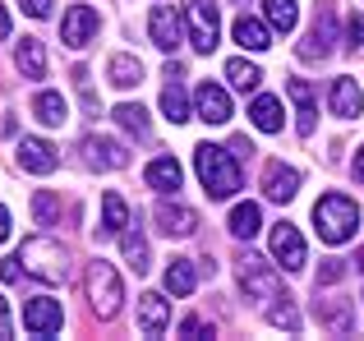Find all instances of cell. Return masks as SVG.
Masks as SVG:
<instances>
[{"label": "cell", "instance_id": "obj_1", "mask_svg": "<svg viewBox=\"0 0 364 341\" xmlns=\"http://www.w3.org/2000/svg\"><path fill=\"white\" fill-rule=\"evenodd\" d=\"M194 170H198V180H203L208 198H235V189H240V166H235L231 148L198 144L194 148Z\"/></svg>", "mask_w": 364, "mask_h": 341}, {"label": "cell", "instance_id": "obj_2", "mask_svg": "<svg viewBox=\"0 0 364 341\" xmlns=\"http://www.w3.org/2000/svg\"><path fill=\"white\" fill-rule=\"evenodd\" d=\"M314 231H318L323 244H346L360 231V207L346 194H323L314 203Z\"/></svg>", "mask_w": 364, "mask_h": 341}, {"label": "cell", "instance_id": "obj_3", "mask_svg": "<svg viewBox=\"0 0 364 341\" xmlns=\"http://www.w3.org/2000/svg\"><path fill=\"white\" fill-rule=\"evenodd\" d=\"M18 259H23L28 277L46 281V286H55V281L70 277V254H65V244L51 240V235H37V240H28L23 249H18Z\"/></svg>", "mask_w": 364, "mask_h": 341}, {"label": "cell", "instance_id": "obj_4", "mask_svg": "<svg viewBox=\"0 0 364 341\" xmlns=\"http://www.w3.org/2000/svg\"><path fill=\"white\" fill-rule=\"evenodd\" d=\"M235 277H240L245 296L258 300V305H267V300H282V277H277V272L267 268L258 254H245V259L235 263Z\"/></svg>", "mask_w": 364, "mask_h": 341}, {"label": "cell", "instance_id": "obj_5", "mask_svg": "<svg viewBox=\"0 0 364 341\" xmlns=\"http://www.w3.org/2000/svg\"><path fill=\"white\" fill-rule=\"evenodd\" d=\"M185 28H189V42L194 51H213L217 37H222V18H217V5L213 0H185Z\"/></svg>", "mask_w": 364, "mask_h": 341}, {"label": "cell", "instance_id": "obj_6", "mask_svg": "<svg viewBox=\"0 0 364 341\" xmlns=\"http://www.w3.org/2000/svg\"><path fill=\"white\" fill-rule=\"evenodd\" d=\"M88 300H92V309H97L102 318H116L124 291H120V277H116L111 263H102V259L88 263Z\"/></svg>", "mask_w": 364, "mask_h": 341}, {"label": "cell", "instance_id": "obj_7", "mask_svg": "<svg viewBox=\"0 0 364 341\" xmlns=\"http://www.w3.org/2000/svg\"><path fill=\"white\" fill-rule=\"evenodd\" d=\"M97 28H102V14L92 5H70L65 9V23H60V42L70 51H83V46H92Z\"/></svg>", "mask_w": 364, "mask_h": 341}, {"label": "cell", "instance_id": "obj_8", "mask_svg": "<svg viewBox=\"0 0 364 341\" xmlns=\"http://www.w3.org/2000/svg\"><path fill=\"white\" fill-rule=\"evenodd\" d=\"M185 33H189V28H185V14H176L171 5H152V14H148V37H152V46H157V51H176Z\"/></svg>", "mask_w": 364, "mask_h": 341}, {"label": "cell", "instance_id": "obj_9", "mask_svg": "<svg viewBox=\"0 0 364 341\" xmlns=\"http://www.w3.org/2000/svg\"><path fill=\"white\" fill-rule=\"evenodd\" d=\"M60 323H65V309H60V300H51V296H33L23 305V328L33 337H55L60 332Z\"/></svg>", "mask_w": 364, "mask_h": 341}, {"label": "cell", "instance_id": "obj_10", "mask_svg": "<svg viewBox=\"0 0 364 341\" xmlns=\"http://www.w3.org/2000/svg\"><path fill=\"white\" fill-rule=\"evenodd\" d=\"M332 42H337V14H332V9H323L318 23L309 28V37L300 42V60H309V65H314V60H328V55L337 51Z\"/></svg>", "mask_w": 364, "mask_h": 341}, {"label": "cell", "instance_id": "obj_11", "mask_svg": "<svg viewBox=\"0 0 364 341\" xmlns=\"http://www.w3.org/2000/svg\"><path fill=\"white\" fill-rule=\"evenodd\" d=\"M152 222H157L161 235H180V240L198 231V212L185 207V203H171V198H161V203L152 207Z\"/></svg>", "mask_w": 364, "mask_h": 341}, {"label": "cell", "instance_id": "obj_12", "mask_svg": "<svg viewBox=\"0 0 364 341\" xmlns=\"http://www.w3.org/2000/svg\"><path fill=\"white\" fill-rule=\"evenodd\" d=\"M83 162H88L92 170H120V166H129V153H124L120 139L88 134V139H83Z\"/></svg>", "mask_w": 364, "mask_h": 341}, {"label": "cell", "instance_id": "obj_13", "mask_svg": "<svg viewBox=\"0 0 364 341\" xmlns=\"http://www.w3.org/2000/svg\"><path fill=\"white\" fill-rule=\"evenodd\" d=\"M194 116L203 120V125H226V120H231V97H226V88H217L213 79L198 83V92H194Z\"/></svg>", "mask_w": 364, "mask_h": 341}, {"label": "cell", "instance_id": "obj_14", "mask_svg": "<svg viewBox=\"0 0 364 341\" xmlns=\"http://www.w3.org/2000/svg\"><path fill=\"white\" fill-rule=\"evenodd\" d=\"M272 259L282 263L286 272H300L304 268V240H300V231H295L291 222H277L272 226Z\"/></svg>", "mask_w": 364, "mask_h": 341}, {"label": "cell", "instance_id": "obj_15", "mask_svg": "<svg viewBox=\"0 0 364 341\" xmlns=\"http://www.w3.org/2000/svg\"><path fill=\"white\" fill-rule=\"evenodd\" d=\"M295 189H300V170L286 166V162H267V170H263V194L272 198V203H291Z\"/></svg>", "mask_w": 364, "mask_h": 341}, {"label": "cell", "instance_id": "obj_16", "mask_svg": "<svg viewBox=\"0 0 364 341\" xmlns=\"http://www.w3.org/2000/svg\"><path fill=\"white\" fill-rule=\"evenodd\" d=\"M328 102H332V116H341V120H360L364 116V92H360L355 79H332Z\"/></svg>", "mask_w": 364, "mask_h": 341}, {"label": "cell", "instance_id": "obj_17", "mask_svg": "<svg viewBox=\"0 0 364 341\" xmlns=\"http://www.w3.org/2000/svg\"><path fill=\"white\" fill-rule=\"evenodd\" d=\"M18 166L33 170V175H51L60 166V157H55V148L46 139H18Z\"/></svg>", "mask_w": 364, "mask_h": 341}, {"label": "cell", "instance_id": "obj_18", "mask_svg": "<svg viewBox=\"0 0 364 341\" xmlns=\"http://www.w3.org/2000/svg\"><path fill=\"white\" fill-rule=\"evenodd\" d=\"M286 92H291V102H295V129H300L304 139L318 129V107H314V88L304 79H291L286 83Z\"/></svg>", "mask_w": 364, "mask_h": 341}, {"label": "cell", "instance_id": "obj_19", "mask_svg": "<svg viewBox=\"0 0 364 341\" xmlns=\"http://www.w3.org/2000/svg\"><path fill=\"white\" fill-rule=\"evenodd\" d=\"M171 323V305L166 296H139V332L143 337H161Z\"/></svg>", "mask_w": 364, "mask_h": 341}, {"label": "cell", "instance_id": "obj_20", "mask_svg": "<svg viewBox=\"0 0 364 341\" xmlns=\"http://www.w3.org/2000/svg\"><path fill=\"white\" fill-rule=\"evenodd\" d=\"M143 180H148L157 194H176L180 180H185V170H180L176 157H157V162H148V170H143Z\"/></svg>", "mask_w": 364, "mask_h": 341}, {"label": "cell", "instance_id": "obj_21", "mask_svg": "<svg viewBox=\"0 0 364 341\" xmlns=\"http://www.w3.org/2000/svg\"><path fill=\"white\" fill-rule=\"evenodd\" d=\"M235 42L245 46V51H267L272 46V23H258V18H249V14H240L235 18Z\"/></svg>", "mask_w": 364, "mask_h": 341}, {"label": "cell", "instance_id": "obj_22", "mask_svg": "<svg viewBox=\"0 0 364 341\" xmlns=\"http://www.w3.org/2000/svg\"><path fill=\"white\" fill-rule=\"evenodd\" d=\"M249 120H254V125L263 129V134H277V129L286 125L282 102H277V97H267V92H263V97H254V102H249Z\"/></svg>", "mask_w": 364, "mask_h": 341}, {"label": "cell", "instance_id": "obj_23", "mask_svg": "<svg viewBox=\"0 0 364 341\" xmlns=\"http://www.w3.org/2000/svg\"><path fill=\"white\" fill-rule=\"evenodd\" d=\"M14 65L23 70V79H46V51H42V42H37V37H23L18 51H14Z\"/></svg>", "mask_w": 364, "mask_h": 341}, {"label": "cell", "instance_id": "obj_24", "mask_svg": "<svg viewBox=\"0 0 364 341\" xmlns=\"http://www.w3.org/2000/svg\"><path fill=\"white\" fill-rule=\"evenodd\" d=\"M263 231V207L258 203H235L231 207V235L235 240H254Z\"/></svg>", "mask_w": 364, "mask_h": 341}, {"label": "cell", "instance_id": "obj_25", "mask_svg": "<svg viewBox=\"0 0 364 341\" xmlns=\"http://www.w3.org/2000/svg\"><path fill=\"white\" fill-rule=\"evenodd\" d=\"M161 111H166L171 125H185L189 120V97H185V88H180V74H171V83L161 88Z\"/></svg>", "mask_w": 364, "mask_h": 341}, {"label": "cell", "instance_id": "obj_26", "mask_svg": "<svg viewBox=\"0 0 364 341\" xmlns=\"http://www.w3.org/2000/svg\"><path fill=\"white\" fill-rule=\"evenodd\" d=\"M107 79L116 83V88H139L143 83V60H134V55H111Z\"/></svg>", "mask_w": 364, "mask_h": 341}, {"label": "cell", "instance_id": "obj_27", "mask_svg": "<svg viewBox=\"0 0 364 341\" xmlns=\"http://www.w3.org/2000/svg\"><path fill=\"white\" fill-rule=\"evenodd\" d=\"M33 116L42 120V125H65V116H70V111H65V97H60V92L42 88L33 97Z\"/></svg>", "mask_w": 364, "mask_h": 341}, {"label": "cell", "instance_id": "obj_28", "mask_svg": "<svg viewBox=\"0 0 364 341\" xmlns=\"http://www.w3.org/2000/svg\"><path fill=\"white\" fill-rule=\"evenodd\" d=\"M120 249H124V263H129L139 277L152 268V263H148V240H143V231H129V226H124V231H120Z\"/></svg>", "mask_w": 364, "mask_h": 341}, {"label": "cell", "instance_id": "obj_29", "mask_svg": "<svg viewBox=\"0 0 364 341\" xmlns=\"http://www.w3.org/2000/svg\"><path fill=\"white\" fill-rule=\"evenodd\" d=\"M111 116H116V125L124 129V134H134V139H148L152 120H148V111H143V107H134V102H120V107L111 111Z\"/></svg>", "mask_w": 364, "mask_h": 341}, {"label": "cell", "instance_id": "obj_30", "mask_svg": "<svg viewBox=\"0 0 364 341\" xmlns=\"http://www.w3.org/2000/svg\"><path fill=\"white\" fill-rule=\"evenodd\" d=\"M124 226H129V207H124V198L111 189V194L102 198V235H120Z\"/></svg>", "mask_w": 364, "mask_h": 341}, {"label": "cell", "instance_id": "obj_31", "mask_svg": "<svg viewBox=\"0 0 364 341\" xmlns=\"http://www.w3.org/2000/svg\"><path fill=\"white\" fill-rule=\"evenodd\" d=\"M263 14H267V23H272V33H291V28L300 23V5H295V0H263Z\"/></svg>", "mask_w": 364, "mask_h": 341}, {"label": "cell", "instance_id": "obj_32", "mask_svg": "<svg viewBox=\"0 0 364 341\" xmlns=\"http://www.w3.org/2000/svg\"><path fill=\"white\" fill-rule=\"evenodd\" d=\"M194 286H198L194 263H189V259H176L166 268V291H171V296H194Z\"/></svg>", "mask_w": 364, "mask_h": 341}, {"label": "cell", "instance_id": "obj_33", "mask_svg": "<svg viewBox=\"0 0 364 341\" xmlns=\"http://www.w3.org/2000/svg\"><path fill=\"white\" fill-rule=\"evenodd\" d=\"M226 79H231V88L254 92L258 83H263V70H258V65H249V60H226Z\"/></svg>", "mask_w": 364, "mask_h": 341}, {"label": "cell", "instance_id": "obj_34", "mask_svg": "<svg viewBox=\"0 0 364 341\" xmlns=\"http://www.w3.org/2000/svg\"><path fill=\"white\" fill-rule=\"evenodd\" d=\"M55 217H60V198H55L51 189H37L33 194V222L37 226H55Z\"/></svg>", "mask_w": 364, "mask_h": 341}, {"label": "cell", "instance_id": "obj_35", "mask_svg": "<svg viewBox=\"0 0 364 341\" xmlns=\"http://www.w3.org/2000/svg\"><path fill=\"white\" fill-rule=\"evenodd\" d=\"M267 323L282 328V332H300V314H295L291 300H286V305H272V309H267Z\"/></svg>", "mask_w": 364, "mask_h": 341}, {"label": "cell", "instance_id": "obj_36", "mask_svg": "<svg viewBox=\"0 0 364 341\" xmlns=\"http://www.w3.org/2000/svg\"><path fill=\"white\" fill-rule=\"evenodd\" d=\"M318 318H323V323H328V328H337V332H346V309H341V305H323V300H318Z\"/></svg>", "mask_w": 364, "mask_h": 341}, {"label": "cell", "instance_id": "obj_37", "mask_svg": "<svg viewBox=\"0 0 364 341\" xmlns=\"http://www.w3.org/2000/svg\"><path fill=\"white\" fill-rule=\"evenodd\" d=\"M180 337H189V341H208V337H217V332H213V323H203V318H185V323H180Z\"/></svg>", "mask_w": 364, "mask_h": 341}, {"label": "cell", "instance_id": "obj_38", "mask_svg": "<svg viewBox=\"0 0 364 341\" xmlns=\"http://www.w3.org/2000/svg\"><path fill=\"white\" fill-rule=\"evenodd\" d=\"M346 277V259H328L318 268V286H332V281H341Z\"/></svg>", "mask_w": 364, "mask_h": 341}, {"label": "cell", "instance_id": "obj_39", "mask_svg": "<svg viewBox=\"0 0 364 341\" xmlns=\"http://www.w3.org/2000/svg\"><path fill=\"white\" fill-rule=\"evenodd\" d=\"M346 46H350V51H360V46H364V14H350V23H346Z\"/></svg>", "mask_w": 364, "mask_h": 341}, {"label": "cell", "instance_id": "obj_40", "mask_svg": "<svg viewBox=\"0 0 364 341\" xmlns=\"http://www.w3.org/2000/svg\"><path fill=\"white\" fill-rule=\"evenodd\" d=\"M18 277H23V259L14 254V259H5V263H0V281H18Z\"/></svg>", "mask_w": 364, "mask_h": 341}, {"label": "cell", "instance_id": "obj_41", "mask_svg": "<svg viewBox=\"0 0 364 341\" xmlns=\"http://www.w3.org/2000/svg\"><path fill=\"white\" fill-rule=\"evenodd\" d=\"M18 5H23V14H33V18L51 14V0H18Z\"/></svg>", "mask_w": 364, "mask_h": 341}, {"label": "cell", "instance_id": "obj_42", "mask_svg": "<svg viewBox=\"0 0 364 341\" xmlns=\"http://www.w3.org/2000/svg\"><path fill=\"white\" fill-rule=\"evenodd\" d=\"M9 337V305H5V296H0V341Z\"/></svg>", "mask_w": 364, "mask_h": 341}, {"label": "cell", "instance_id": "obj_43", "mask_svg": "<svg viewBox=\"0 0 364 341\" xmlns=\"http://www.w3.org/2000/svg\"><path fill=\"white\" fill-rule=\"evenodd\" d=\"M5 240H9V207L0 203V244H5Z\"/></svg>", "mask_w": 364, "mask_h": 341}, {"label": "cell", "instance_id": "obj_44", "mask_svg": "<svg viewBox=\"0 0 364 341\" xmlns=\"http://www.w3.org/2000/svg\"><path fill=\"white\" fill-rule=\"evenodd\" d=\"M350 170H355V180H364V148L355 153V166H350Z\"/></svg>", "mask_w": 364, "mask_h": 341}, {"label": "cell", "instance_id": "obj_45", "mask_svg": "<svg viewBox=\"0 0 364 341\" xmlns=\"http://www.w3.org/2000/svg\"><path fill=\"white\" fill-rule=\"evenodd\" d=\"M0 37H9V14H5V5H0Z\"/></svg>", "mask_w": 364, "mask_h": 341}, {"label": "cell", "instance_id": "obj_46", "mask_svg": "<svg viewBox=\"0 0 364 341\" xmlns=\"http://www.w3.org/2000/svg\"><path fill=\"white\" fill-rule=\"evenodd\" d=\"M355 263H360V272H364V249H360V254H355Z\"/></svg>", "mask_w": 364, "mask_h": 341}]
</instances>
